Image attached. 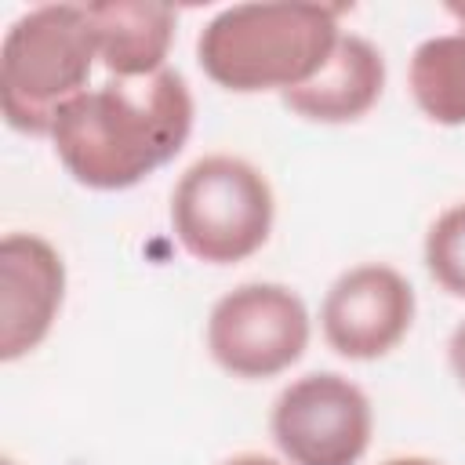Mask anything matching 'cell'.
<instances>
[{
	"instance_id": "obj_1",
	"label": "cell",
	"mask_w": 465,
	"mask_h": 465,
	"mask_svg": "<svg viewBox=\"0 0 465 465\" xmlns=\"http://www.w3.org/2000/svg\"><path fill=\"white\" fill-rule=\"evenodd\" d=\"M193 131V94L178 69L138 80H105L73 98L51 142L62 167L87 189H131L171 163Z\"/></svg>"
},
{
	"instance_id": "obj_2",
	"label": "cell",
	"mask_w": 465,
	"mask_h": 465,
	"mask_svg": "<svg viewBox=\"0 0 465 465\" xmlns=\"http://www.w3.org/2000/svg\"><path fill=\"white\" fill-rule=\"evenodd\" d=\"M345 7L236 4L218 11L196 40L200 69L225 91H291L316 76L334 51Z\"/></svg>"
},
{
	"instance_id": "obj_3",
	"label": "cell",
	"mask_w": 465,
	"mask_h": 465,
	"mask_svg": "<svg viewBox=\"0 0 465 465\" xmlns=\"http://www.w3.org/2000/svg\"><path fill=\"white\" fill-rule=\"evenodd\" d=\"M98 58L84 4H44L11 22L0 47L4 120L22 134H47L58 113L87 91Z\"/></svg>"
},
{
	"instance_id": "obj_4",
	"label": "cell",
	"mask_w": 465,
	"mask_h": 465,
	"mask_svg": "<svg viewBox=\"0 0 465 465\" xmlns=\"http://www.w3.org/2000/svg\"><path fill=\"white\" fill-rule=\"evenodd\" d=\"M272 214L276 203L265 174L229 153L196 160L171 193L174 236L207 265H232L262 251Z\"/></svg>"
},
{
	"instance_id": "obj_5",
	"label": "cell",
	"mask_w": 465,
	"mask_h": 465,
	"mask_svg": "<svg viewBox=\"0 0 465 465\" xmlns=\"http://www.w3.org/2000/svg\"><path fill=\"white\" fill-rule=\"evenodd\" d=\"M309 345L305 302L283 283H240L207 316V349L232 378H272Z\"/></svg>"
},
{
	"instance_id": "obj_6",
	"label": "cell",
	"mask_w": 465,
	"mask_h": 465,
	"mask_svg": "<svg viewBox=\"0 0 465 465\" xmlns=\"http://www.w3.org/2000/svg\"><path fill=\"white\" fill-rule=\"evenodd\" d=\"M272 440L291 465H356L371 443V400L334 371L294 378L272 403Z\"/></svg>"
},
{
	"instance_id": "obj_7",
	"label": "cell",
	"mask_w": 465,
	"mask_h": 465,
	"mask_svg": "<svg viewBox=\"0 0 465 465\" xmlns=\"http://www.w3.org/2000/svg\"><path fill=\"white\" fill-rule=\"evenodd\" d=\"M414 323V287L392 265H356L341 272L320 309L327 345L345 360H378L403 341Z\"/></svg>"
},
{
	"instance_id": "obj_8",
	"label": "cell",
	"mask_w": 465,
	"mask_h": 465,
	"mask_svg": "<svg viewBox=\"0 0 465 465\" xmlns=\"http://www.w3.org/2000/svg\"><path fill=\"white\" fill-rule=\"evenodd\" d=\"M62 294V254L36 232H7L0 243V360L11 363L51 334Z\"/></svg>"
},
{
	"instance_id": "obj_9",
	"label": "cell",
	"mask_w": 465,
	"mask_h": 465,
	"mask_svg": "<svg viewBox=\"0 0 465 465\" xmlns=\"http://www.w3.org/2000/svg\"><path fill=\"white\" fill-rule=\"evenodd\" d=\"M381 87H385L381 51L356 33H341L327 62L316 69V76L283 91V105L316 124H352L374 109Z\"/></svg>"
},
{
	"instance_id": "obj_10",
	"label": "cell",
	"mask_w": 465,
	"mask_h": 465,
	"mask_svg": "<svg viewBox=\"0 0 465 465\" xmlns=\"http://www.w3.org/2000/svg\"><path fill=\"white\" fill-rule=\"evenodd\" d=\"M94 25V44L102 65L116 80H138L153 76L163 65L178 15L167 4L149 0H94L84 4Z\"/></svg>"
},
{
	"instance_id": "obj_11",
	"label": "cell",
	"mask_w": 465,
	"mask_h": 465,
	"mask_svg": "<svg viewBox=\"0 0 465 465\" xmlns=\"http://www.w3.org/2000/svg\"><path fill=\"white\" fill-rule=\"evenodd\" d=\"M454 33L429 36L411 54V94L418 109L443 127L465 124V4H450Z\"/></svg>"
},
{
	"instance_id": "obj_12",
	"label": "cell",
	"mask_w": 465,
	"mask_h": 465,
	"mask_svg": "<svg viewBox=\"0 0 465 465\" xmlns=\"http://www.w3.org/2000/svg\"><path fill=\"white\" fill-rule=\"evenodd\" d=\"M425 265L432 280L454 294L465 298V203L447 207L425 236Z\"/></svg>"
},
{
	"instance_id": "obj_13",
	"label": "cell",
	"mask_w": 465,
	"mask_h": 465,
	"mask_svg": "<svg viewBox=\"0 0 465 465\" xmlns=\"http://www.w3.org/2000/svg\"><path fill=\"white\" fill-rule=\"evenodd\" d=\"M447 356H450V371L458 374V381L465 385V320L454 327L450 341H447Z\"/></svg>"
},
{
	"instance_id": "obj_14",
	"label": "cell",
	"mask_w": 465,
	"mask_h": 465,
	"mask_svg": "<svg viewBox=\"0 0 465 465\" xmlns=\"http://www.w3.org/2000/svg\"><path fill=\"white\" fill-rule=\"evenodd\" d=\"M222 465H280V461L276 458H265V454H236V458H229Z\"/></svg>"
},
{
	"instance_id": "obj_15",
	"label": "cell",
	"mask_w": 465,
	"mask_h": 465,
	"mask_svg": "<svg viewBox=\"0 0 465 465\" xmlns=\"http://www.w3.org/2000/svg\"><path fill=\"white\" fill-rule=\"evenodd\" d=\"M381 465H436V461H429V458H389Z\"/></svg>"
},
{
	"instance_id": "obj_16",
	"label": "cell",
	"mask_w": 465,
	"mask_h": 465,
	"mask_svg": "<svg viewBox=\"0 0 465 465\" xmlns=\"http://www.w3.org/2000/svg\"><path fill=\"white\" fill-rule=\"evenodd\" d=\"M4 465H15V461H11V458H4Z\"/></svg>"
}]
</instances>
